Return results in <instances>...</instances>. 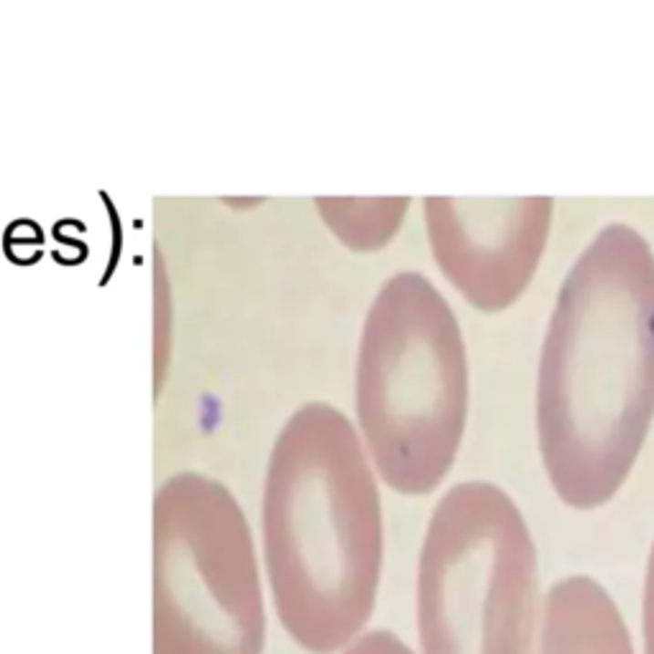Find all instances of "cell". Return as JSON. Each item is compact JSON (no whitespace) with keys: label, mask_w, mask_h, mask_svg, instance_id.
Segmentation results:
<instances>
[{"label":"cell","mask_w":654,"mask_h":654,"mask_svg":"<svg viewBox=\"0 0 654 654\" xmlns=\"http://www.w3.org/2000/svg\"><path fill=\"white\" fill-rule=\"evenodd\" d=\"M264 550L286 634L309 654L346 649L376 606L384 519L366 448L330 404L302 407L274 448Z\"/></svg>","instance_id":"cell-2"},{"label":"cell","mask_w":654,"mask_h":654,"mask_svg":"<svg viewBox=\"0 0 654 654\" xmlns=\"http://www.w3.org/2000/svg\"><path fill=\"white\" fill-rule=\"evenodd\" d=\"M343 654H414L399 639L397 634L391 631H371L366 637H360L358 641H353Z\"/></svg>","instance_id":"cell-9"},{"label":"cell","mask_w":654,"mask_h":654,"mask_svg":"<svg viewBox=\"0 0 654 654\" xmlns=\"http://www.w3.org/2000/svg\"><path fill=\"white\" fill-rule=\"evenodd\" d=\"M322 220L350 251H379L401 228L410 197H320Z\"/></svg>","instance_id":"cell-8"},{"label":"cell","mask_w":654,"mask_h":654,"mask_svg":"<svg viewBox=\"0 0 654 654\" xmlns=\"http://www.w3.org/2000/svg\"><path fill=\"white\" fill-rule=\"evenodd\" d=\"M159 514L154 654H264L266 611L251 532L225 488L184 481Z\"/></svg>","instance_id":"cell-5"},{"label":"cell","mask_w":654,"mask_h":654,"mask_svg":"<svg viewBox=\"0 0 654 654\" xmlns=\"http://www.w3.org/2000/svg\"><path fill=\"white\" fill-rule=\"evenodd\" d=\"M537 654H634V644L608 590L570 576L547 590Z\"/></svg>","instance_id":"cell-7"},{"label":"cell","mask_w":654,"mask_h":654,"mask_svg":"<svg viewBox=\"0 0 654 654\" xmlns=\"http://www.w3.org/2000/svg\"><path fill=\"white\" fill-rule=\"evenodd\" d=\"M356 414L391 491L424 496L445 481L468 417V356L448 299L417 271L394 274L369 307Z\"/></svg>","instance_id":"cell-3"},{"label":"cell","mask_w":654,"mask_h":654,"mask_svg":"<svg viewBox=\"0 0 654 654\" xmlns=\"http://www.w3.org/2000/svg\"><path fill=\"white\" fill-rule=\"evenodd\" d=\"M552 197H424L437 266L481 312L512 307L552 231Z\"/></svg>","instance_id":"cell-6"},{"label":"cell","mask_w":654,"mask_h":654,"mask_svg":"<svg viewBox=\"0 0 654 654\" xmlns=\"http://www.w3.org/2000/svg\"><path fill=\"white\" fill-rule=\"evenodd\" d=\"M641 639H644V654H654V542L647 560L644 593H641Z\"/></svg>","instance_id":"cell-10"},{"label":"cell","mask_w":654,"mask_h":654,"mask_svg":"<svg viewBox=\"0 0 654 654\" xmlns=\"http://www.w3.org/2000/svg\"><path fill=\"white\" fill-rule=\"evenodd\" d=\"M537 547L503 488L465 481L437 501L417 565L422 654H529Z\"/></svg>","instance_id":"cell-4"},{"label":"cell","mask_w":654,"mask_h":654,"mask_svg":"<svg viewBox=\"0 0 654 654\" xmlns=\"http://www.w3.org/2000/svg\"><path fill=\"white\" fill-rule=\"evenodd\" d=\"M654 420V254L608 223L567 271L537 371V442L557 499L593 512L627 483Z\"/></svg>","instance_id":"cell-1"}]
</instances>
